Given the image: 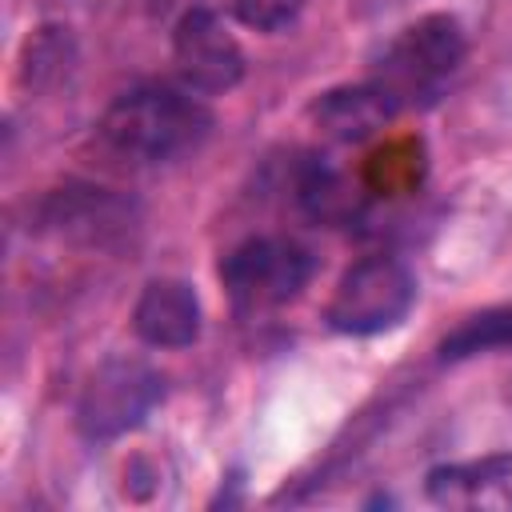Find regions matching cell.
Wrapping results in <instances>:
<instances>
[{"label": "cell", "mask_w": 512, "mask_h": 512, "mask_svg": "<svg viewBox=\"0 0 512 512\" xmlns=\"http://www.w3.org/2000/svg\"><path fill=\"white\" fill-rule=\"evenodd\" d=\"M308 112H312V120H316V128L324 136H332L340 144H356V140L372 136L376 128H384L400 108L372 80H364L356 88H332V92H324Z\"/></svg>", "instance_id": "obj_9"}, {"label": "cell", "mask_w": 512, "mask_h": 512, "mask_svg": "<svg viewBox=\"0 0 512 512\" xmlns=\"http://www.w3.org/2000/svg\"><path fill=\"white\" fill-rule=\"evenodd\" d=\"M308 0H232V16L244 24V28H256V32H280L288 28L300 8Z\"/></svg>", "instance_id": "obj_14"}, {"label": "cell", "mask_w": 512, "mask_h": 512, "mask_svg": "<svg viewBox=\"0 0 512 512\" xmlns=\"http://www.w3.org/2000/svg\"><path fill=\"white\" fill-rule=\"evenodd\" d=\"M164 400V376L144 360H104L80 400H76V428L88 440H116L144 424V416Z\"/></svg>", "instance_id": "obj_5"}, {"label": "cell", "mask_w": 512, "mask_h": 512, "mask_svg": "<svg viewBox=\"0 0 512 512\" xmlns=\"http://www.w3.org/2000/svg\"><path fill=\"white\" fill-rule=\"evenodd\" d=\"M312 252L292 236H248L220 260V284L240 312H268L304 292Z\"/></svg>", "instance_id": "obj_4"}, {"label": "cell", "mask_w": 512, "mask_h": 512, "mask_svg": "<svg viewBox=\"0 0 512 512\" xmlns=\"http://www.w3.org/2000/svg\"><path fill=\"white\" fill-rule=\"evenodd\" d=\"M172 60L192 92H228L244 80V48L212 8H188L176 20Z\"/></svg>", "instance_id": "obj_6"}, {"label": "cell", "mask_w": 512, "mask_h": 512, "mask_svg": "<svg viewBox=\"0 0 512 512\" xmlns=\"http://www.w3.org/2000/svg\"><path fill=\"white\" fill-rule=\"evenodd\" d=\"M212 132V108L192 88L148 84L112 100L100 120L104 144L132 164H168L196 152Z\"/></svg>", "instance_id": "obj_1"}, {"label": "cell", "mask_w": 512, "mask_h": 512, "mask_svg": "<svg viewBox=\"0 0 512 512\" xmlns=\"http://www.w3.org/2000/svg\"><path fill=\"white\" fill-rule=\"evenodd\" d=\"M416 304V276L396 256H364L332 288L324 320L344 336L392 332Z\"/></svg>", "instance_id": "obj_3"}, {"label": "cell", "mask_w": 512, "mask_h": 512, "mask_svg": "<svg viewBox=\"0 0 512 512\" xmlns=\"http://www.w3.org/2000/svg\"><path fill=\"white\" fill-rule=\"evenodd\" d=\"M468 52L464 28L448 12H428L396 32V40L384 48L372 84L404 112L416 104H428L460 68Z\"/></svg>", "instance_id": "obj_2"}, {"label": "cell", "mask_w": 512, "mask_h": 512, "mask_svg": "<svg viewBox=\"0 0 512 512\" xmlns=\"http://www.w3.org/2000/svg\"><path fill=\"white\" fill-rule=\"evenodd\" d=\"M24 80L28 88H40L48 80H56L68 68V28H40L36 36H28L24 48Z\"/></svg>", "instance_id": "obj_13"}, {"label": "cell", "mask_w": 512, "mask_h": 512, "mask_svg": "<svg viewBox=\"0 0 512 512\" xmlns=\"http://www.w3.org/2000/svg\"><path fill=\"white\" fill-rule=\"evenodd\" d=\"M296 196L304 204L308 216L316 220H344L356 212V188H348V180L336 168L324 164H308L296 180Z\"/></svg>", "instance_id": "obj_12"}, {"label": "cell", "mask_w": 512, "mask_h": 512, "mask_svg": "<svg viewBox=\"0 0 512 512\" xmlns=\"http://www.w3.org/2000/svg\"><path fill=\"white\" fill-rule=\"evenodd\" d=\"M492 348H512V304L472 312L440 340L444 360H464V356H480Z\"/></svg>", "instance_id": "obj_11"}, {"label": "cell", "mask_w": 512, "mask_h": 512, "mask_svg": "<svg viewBox=\"0 0 512 512\" xmlns=\"http://www.w3.org/2000/svg\"><path fill=\"white\" fill-rule=\"evenodd\" d=\"M44 220L60 236H72L84 244H108L128 228V204H120L104 188H68L48 200Z\"/></svg>", "instance_id": "obj_10"}, {"label": "cell", "mask_w": 512, "mask_h": 512, "mask_svg": "<svg viewBox=\"0 0 512 512\" xmlns=\"http://www.w3.org/2000/svg\"><path fill=\"white\" fill-rule=\"evenodd\" d=\"M424 492L440 508L512 512V448L464 464H436L424 476Z\"/></svg>", "instance_id": "obj_7"}, {"label": "cell", "mask_w": 512, "mask_h": 512, "mask_svg": "<svg viewBox=\"0 0 512 512\" xmlns=\"http://www.w3.org/2000/svg\"><path fill=\"white\" fill-rule=\"evenodd\" d=\"M132 332L148 348H188L200 336V296L188 280H148L132 304Z\"/></svg>", "instance_id": "obj_8"}]
</instances>
